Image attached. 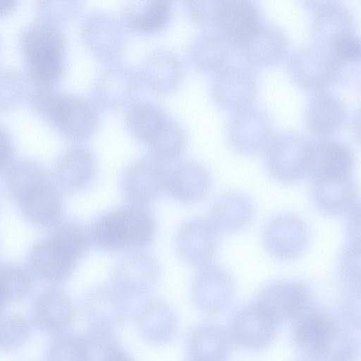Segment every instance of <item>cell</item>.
<instances>
[{
  "label": "cell",
  "mask_w": 361,
  "mask_h": 361,
  "mask_svg": "<svg viewBox=\"0 0 361 361\" xmlns=\"http://www.w3.org/2000/svg\"><path fill=\"white\" fill-rule=\"evenodd\" d=\"M351 329L312 307L294 320L291 337L295 348L312 361H355L359 347Z\"/></svg>",
  "instance_id": "cell-1"
},
{
  "label": "cell",
  "mask_w": 361,
  "mask_h": 361,
  "mask_svg": "<svg viewBox=\"0 0 361 361\" xmlns=\"http://www.w3.org/2000/svg\"><path fill=\"white\" fill-rule=\"evenodd\" d=\"M156 231L147 207L130 204L102 214L87 228L90 245L109 252L144 249L154 240Z\"/></svg>",
  "instance_id": "cell-2"
},
{
  "label": "cell",
  "mask_w": 361,
  "mask_h": 361,
  "mask_svg": "<svg viewBox=\"0 0 361 361\" xmlns=\"http://www.w3.org/2000/svg\"><path fill=\"white\" fill-rule=\"evenodd\" d=\"M30 100L34 110L69 140L87 138L98 124L97 106L83 96L40 86Z\"/></svg>",
  "instance_id": "cell-3"
},
{
  "label": "cell",
  "mask_w": 361,
  "mask_h": 361,
  "mask_svg": "<svg viewBox=\"0 0 361 361\" xmlns=\"http://www.w3.org/2000/svg\"><path fill=\"white\" fill-rule=\"evenodd\" d=\"M64 38L51 22L38 20L24 30L21 47L30 77L40 86L51 87L65 67Z\"/></svg>",
  "instance_id": "cell-4"
},
{
  "label": "cell",
  "mask_w": 361,
  "mask_h": 361,
  "mask_svg": "<svg viewBox=\"0 0 361 361\" xmlns=\"http://www.w3.org/2000/svg\"><path fill=\"white\" fill-rule=\"evenodd\" d=\"M313 140L295 131L275 134L264 152L267 173L280 183H293L310 175Z\"/></svg>",
  "instance_id": "cell-5"
},
{
  "label": "cell",
  "mask_w": 361,
  "mask_h": 361,
  "mask_svg": "<svg viewBox=\"0 0 361 361\" xmlns=\"http://www.w3.org/2000/svg\"><path fill=\"white\" fill-rule=\"evenodd\" d=\"M159 276V263L153 255L144 249L131 250L116 261L110 283L133 302L149 297Z\"/></svg>",
  "instance_id": "cell-6"
},
{
  "label": "cell",
  "mask_w": 361,
  "mask_h": 361,
  "mask_svg": "<svg viewBox=\"0 0 361 361\" xmlns=\"http://www.w3.org/2000/svg\"><path fill=\"white\" fill-rule=\"evenodd\" d=\"M229 145L243 155L264 152L275 135L274 125L268 111L251 104L233 112L226 130Z\"/></svg>",
  "instance_id": "cell-7"
},
{
  "label": "cell",
  "mask_w": 361,
  "mask_h": 361,
  "mask_svg": "<svg viewBox=\"0 0 361 361\" xmlns=\"http://www.w3.org/2000/svg\"><path fill=\"white\" fill-rule=\"evenodd\" d=\"M287 68L295 85L317 93L336 82V72L327 47L315 43L294 49L288 59Z\"/></svg>",
  "instance_id": "cell-8"
},
{
  "label": "cell",
  "mask_w": 361,
  "mask_h": 361,
  "mask_svg": "<svg viewBox=\"0 0 361 361\" xmlns=\"http://www.w3.org/2000/svg\"><path fill=\"white\" fill-rule=\"evenodd\" d=\"M191 282V298L195 306L208 314H216L233 302L235 283L232 274L213 262L198 267Z\"/></svg>",
  "instance_id": "cell-9"
},
{
  "label": "cell",
  "mask_w": 361,
  "mask_h": 361,
  "mask_svg": "<svg viewBox=\"0 0 361 361\" xmlns=\"http://www.w3.org/2000/svg\"><path fill=\"white\" fill-rule=\"evenodd\" d=\"M279 323L257 301L236 310L227 332L232 343L245 350H260L276 337Z\"/></svg>",
  "instance_id": "cell-10"
},
{
  "label": "cell",
  "mask_w": 361,
  "mask_h": 361,
  "mask_svg": "<svg viewBox=\"0 0 361 361\" xmlns=\"http://www.w3.org/2000/svg\"><path fill=\"white\" fill-rule=\"evenodd\" d=\"M168 165L153 157L140 158L123 171L121 192L130 204L147 207L164 192Z\"/></svg>",
  "instance_id": "cell-11"
},
{
  "label": "cell",
  "mask_w": 361,
  "mask_h": 361,
  "mask_svg": "<svg viewBox=\"0 0 361 361\" xmlns=\"http://www.w3.org/2000/svg\"><path fill=\"white\" fill-rule=\"evenodd\" d=\"M256 301L279 324L294 321L311 309L313 295L302 281L277 280L265 285Z\"/></svg>",
  "instance_id": "cell-12"
},
{
  "label": "cell",
  "mask_w": 361,
  "mask_h": 361,
  "mask_svg": "<svg viewBox=\"0 0 361 361\" xmlns=\"http://www.w3.org/2000/svg\"><path fill=\"white\" fill-rule=\"evenodd\" d=\"M80 310L89 327L112 331L128 318L132 301L111 283L98 285L83 294Z\"/></svg>",
  "instance_id": "cell-13"
},
{
  "label": "cell",
  "mask_w": 361,
  "mask_h": 361,
  "mask_svg": "<svg viewBox=\"0 0 361 361\" xmlns=\"http://www.w3.org/2000/svg\"><path fill=\"white\" fill-rule=\"evenodd\" d=\"M257 92V80L253 72L233 64L214 73L210 84V94L215 104L232 113L252 104Z\"/></svg>",
  "instance_id": "cell-14"
},
{
  "label": "cell",
  "mask_w": 361,
  "mask_h": 361,
  "mask_svg": "<svg viewBox=\"0 0 361 361\" xmlns=\"http://www.w3.org/2000/svg\"><path fill=\"white\" fill-rule=\"evenodd\" d=\"M262 241L272 257L283 261L293 260L305 250L309 241V231L305 222L293 214H281L271 218L265 225Z\"/></svg>",
  "instance_id": "cell-15"
},
{
  "label": "cell",
  "mask_w": 361,
  "mask_h": 361,
  "mask_svg": "<svg viewBox=\"0 0 361 361\" xmlns=\"http://www.w3.org/2000/svg\"><path fill=\"white\" fill-rule=\"evenodd\" d=\"M134 322L140 336L153 345L169 344L176 337L179 319L176 310L164 300L147 297L134 311Z\"/></svg>",
  "instance_id": "cell-16"
},
{
  "label": "cell",
  "mask_w": 361,
  "mask_h": 361,
  "mask_svg": "<svg viewBox=\"0 0 361 361\" xmlns=\"http://www.w3.org/2000/svg\"><path fill=\"white\" fill-rule=\"evenodd\" d=\"M142 85L139 73L121 64H111L98 74L92 88L97 106L116 109L130 105Z\"/></svg>",
  "instance_id": "cell-17"
},
{
  "label": "cell",
  "mask_w": 361,
  "mask_h": 361,
  "mask_svg": "<svg viewBox=\"0 0 361 361\" xmlns=\"http://www.w3.org/2000/svg\"><path fill=\"white\" fill-rule=\"evenodd\" d=\"M236 48L249 66L264 68L278 63L286 56L289 42L280 27L263 20Z\"/></svg>",
  "instance_id": "cell-18"
},
{
  "label": "cell",
  "mask_w": 361,
  "mask_h": 361,
  "mask_svg": "<svg viewBox=\"0 0 361 361\" xmlns=\"http://www.w3.org/2000/svg\"><path fill=\"white\" fill-rule=\"evenodd\" d=\"M217 233L209 220L189 219L177 231L176 250L183 260L190 265L200 267L211 263L218 248Z\"/></svg>",
  "instance_id": "cell-19"
},
{
  "label": "cell",
  "mask_w": 361,
  "mask_h": 361,
  "mask_svg": "<svg viewBox=\"0 0 361 361\" xmlns=\"http://www.w3.org/2000/svg\"><path fill=\"white\" fill-rule=\"evenodd\" d=\"M76 314V306L66 293L49 288L35 298L32 305L31 321L39 331L56 336L69 330Z\"/></svg>",
  "instance_id": "cell-20"
},
{
  "label": "cell",
  "mask_w": 361,
  "mask_h": 361,
  "mask_svg": "<svg viewBox=\"0 0 361 361\" xmlns=\"http://www.w3.org/2000/svg\"><path fill=\"white\" fill-rule=\"evenodd\" d=\"M212 185L211 173L204 165L187 161L168 167L164 192L179 203L191 204L204 199Z\"/></svg>",
  "instance_id": "cell-21"
},
{
  "label": "cell",
  "mask_w": 361,
  "mask_h": 361,
  "mask_svg": "<svg viewBox=\"0 0 361 361\" xmlns=\"http://www.w3.org/2000/svg\"><path fill=\"white\" fill-rule=\"evenodd\" d=\"M82 36L89 49L105 61L117 58L124 45L121 22L102 11L92 12L85 18L82 25Z\"/></svg>",
  "instance_id": "cell-22"
},
{
  "label": "cell",
  "mask_w": 361,
  "mask_h": 361,
  "mask_svg": "<svg viewBox=\"0 0 361 361\" xmlns=\"http://www.w3.org/2000/svg\"><path fill=\"white\" fill-rule=\"evenodd\" d=\"M307 3L313 8L310 26L313 43L328 47L341 36L355 31V17L343 4L334 1Z\"/></svg>",
  "instance_id": "cell-23"
},
{
  "label": "cell",
  "mask_w": 361,
  "mask_h": 361,
  "mask_svg": "<svg viewBox=\"0 0 361 361\" xmlns=\"http://www.w3.org/2000/svg\"><path fill=\"white\" fill-rule=\"evenodd\" d=\"M78 262L70 252L49 238L37 243L28 255L31 271L51 283L68 280Z\"/></svg>",
  "instance_id": "cell-24"
},
{
  "label": "cell",
  "mask_w": 361,
  "mask_h": 361,
  "mask_svg": "<svg viewBox=\"0 0 361 361\" xmlns=\"http://www.w3.org/2000/svg\"><path fill=\"white\" fill-rule=\"evenodd\" d=\"M97 172V163L92 151L84 146H74L58 159L53 175L57 186L74 193L87 188Z\"/></svg>",
  "instance_id": "cell-25"
},
{
  "label": "cell",
  "mask_w": 361,
  "mask_h": 361,
  "mask_svg": "<svg viewBox=\"0 0 361 361\" xmlns=\"http://www.w3.org/2000/svg\"><path fill=\"white\" fill-rule=\"evenodd\" d=\"M348 110L337 95L326 91L315 93L308 102L305 114L307 130L319 138L331 137L345 123Z\"/></svg>",
  "instance_id": "cell-26"
},
{
  "label": "cell",
  "mask_w": 361,
  "mask_h": 361,
  "mask_svg": "<svg viewBox=\"0 0 361 361\" xmlns=\"http://www.w3.org/2000/svg\"><path fill=\"white\" fill-rule=\"evenodd\" d=\"M263 20L262 13L253 1H221L215 27L236 47Z\"/></svg>",
  "instance_id": "cell-27"
},
{
  "label": "cell",
  "mask_w": 361,
  "mask_h": 361,
  "mask_svg": "<svg viewBox=\"0 0 361 361\" xmlns=\"http://www.w3.org/2000/svg\"><path fill=\"white\" fill-rule=\"evenodd\" d=\"M311 181L312 202L323 214H346L356 202L357 187L352 176L326 177Z\"/></svg>",
  "instance_id": "cell-28"
},
{
  "label": "cell",
  "mask_w": 361,
  "mask_h": 361,
  "mask_svg": "<svg viewBox=\"0 0 361 361\" xmlns=\"http://www.w3.org/2000/svg\"><path fill=\"white\" fill-rule=\"evenodd\" d=\"M355 157L350 147L331 138H319L312 142L311 180L326 177L352 176Z\"/></svg>",
  "instance_id": "cell-29"
},
{
  "label": "cell",
  "mask_w": 361,
  "mask_h": 361,
  "mask_svg": "<svg viewBox=\"0 0 361 361\" xmlns=\"http://www.w3.org/2000/svg\"><path fill=\"white\" fill-rule=\"evenodd\" d=\"M255 206L247 195L229 192L213 204L209 221L218 232L233 233L246 228L252 221Z\"/></svg>",
  "instance_id": "cell-30"
},
{
  "label": "cell",
  "mask_w": 361,
  "mask_h": 361,
  "mask_svg": "<svg viewBox=\"0 0 361 361\" xmlns=\"http://www.w3.org/2000/svg\"><path fill=\"white\" fill-rule=\"evenodd\" d=\"M138 73L142 84L156 93L166 94L174 90L180 83V61L171 51L156 49L145 59Z\"/></svg>",
  "instance_id": "cell-31"
},
{
  "label": "cell",
  "mask_w": 361,
  "mask_h": 361,
  "mask_svg": "<svg viewBox=\"0 0 361 361\" xmlns=\"http://www.w3.org/2000/svg\"><path fill=\"white\" fill-rule=\"evenodd\" d=\"M233 47L219 32H207L192 40L188 56L196 69L215 73L231 64Z\"/></svg>",
  "instance_id": "cell-32"
},
{
  "label": "cell",
  "mask_w": 361,
  "mask_h": 361,
  "mask_svg": "<svg viewBox=\"0 0 361 361\" xmlns=\"http://www.w3.org/2000/svg\"><path fill=\"white\" fill-rule=\"evenodd\" d=\"M231 344L227 330L213 323L194 327L185 343L188 357L202 361H226Z\"/></svg>",
  "instance_id": "cell-33"
},
{
  "label": "cell",
  "mask_w": 361,
  "mask_h": 361,
  "mask_svg": "<svg viewBox=\"0 0 361 361\" xmlns=\"http://www.w3.org/2000/svg\"><path fill=\"white\" fill-rule=\"evenodd\" d=\"M172 11V2L170 1H130L123 8L121 23L137 33L152 34L166 26Z\"/></svg>",
  "instance_id": "cell-34"
},
{
  "label": "cell",
  "mask_w": 361,
  "mask_h": 361,
  "mask_svg": "<svg viewBox=\"0 0 361 361\" xmlns=\"http://www.w3.org/2000/svg\"><path fill=\"white\" fill-rule=\"evenodd\" d=\"M25 218L38 226H51L59 223L62 210L59 190L49 182L19 202Z\"/></svg>",
  "instance_id": "cell-35"
},
{
  "label": "cell",
  "mask_w": 361,
  "mask_h": 361,
  "mask_svg": "<svg viewBox=\"0 0 361 361\" xmlns=\"http://www.w3.org/2000/svg\"><path fill=\"white\" fill-rule=\"evenodd\" d=\"M5 179L8 192L18 202L49 183L43 168L28 159H19L11 164Z\"/></svg>",
  "instance_id": "cell-36"
},
{
  "label": "cell",
  "mask_w": 361,
  "mask_h": 361,
  "mask_svg": "<svg viewBox=\"0 0 361 361\" xmlns=\"http://www.w3.org/2000/svg\"><path fill=\"white\" fill-rule=\"evenodd\" d=\"M169 117L164 109L156 104L137 102L129 105L125 120L131 135L147 144Z\"/></svg>",
  "instance_id": "cell-37"
},
{
  "label": "cell",
  "mask_w": 361,
  "mask_h": 361,
  "mask_svg": "<svg viewBox=\"0 0 361 361\" xmlns=\"http://www.w3.org/2000/svg\"><path fill=\"white\" fill-rule=\"evenodd\" d=\"M186 141L183 128L169 117L147 145L152 154V157L168 164L175 161L183 154Z\"/></svg>",
  "instance_id": "cell-38"
},
{
  "label": "cell",
  "mask_w": 361,
  "mask_h": 361,
  "mask_svg": "<svg viewBox=\"0 0 361 361\" xmlns=\"http://www.w3.org/2000/svg\"><path fill=\"white\" fill-rule=\"evenodd\" d=\"M44 361H86L82 334L68 330L54 336L47 347Z\"/></svg>",
  "instance_id": "cell-39"
},
{
  "label": "cell",
  "mask_w": 361,
  "mask_h": 361,
  "mask_svg": "<svg viewBox=\"0 0 361 361\" xmlns=\"http://www.w3.org/2000/svg\"><path fill=\"white\" fill-rule=\"evenodd\" d=\"M31 334V323L23 315H0V351L8 352L20 348L28 341Z\"/></svg>",
  "instance_id": "cell-40"
},
{
  "label": "cell",
  "mask_w": 361,
  "mask_h": 361,
  "mask_svg": "<svg viewBox=\"0 0 361 361\" xmlns=\"http://www.w3.org/2000/svg\"><path fill=\"white\" fill-rule=\"evenodd\" d=\"M0 288L8 302L22 300L30 293L32 281L24 268L15 264L0 265Z\"/></svg>",
  "instance_id": "cell-41"
},
{
  "label": "cell",
  "mask_w": 361,
  "mask_h": 361,
  "mask_svg": "<svg viewBox=\"0 0 361 361\" xmlns=\"http://www.w3.org/2000/svg\"><path fill=\"white\" fill-rule=\"evenodd\" d=\"M339 271L346 292H360V242H348L338 259Z\"/></svg>",
  "instance_id": "cell-42"
},
{
  "label": "cell",
  "mask_w": 361,
  "mask_h": 361,
  "mask_svg": "<svg viewBox=\"0 0 361 361\" xmlns=\"http://www.w3.org/2000/svg\"><path fill=\"white\" fill-rule=\"evenodd\" d=\"M25 91V78L12 68L0 69V110H6L18 105Z\"/></svg>",
  "instance_id": "cell-43"
},
{
  "label": "cell",
  "mask_w": 361,
  "mask_h": 361,
  "mask_svg": "<svg viewBox=\"0 0 361 361\" xmlns=\"http://www.w3.org/2000/svg\"><path fill=\"white\" fill-rule=\"evenodd\" d=\"M90 361H135L114 336L97 341L90 354Z\"/></svg>",
  "instance_id": "cell-44"
},
{
  "label": "cell",
  "mask_w": 361,
  "mask_h": 361,
  "mask_svg": "<svg viewBox=\"0 0 361 361\" xmlns=\"http://www.w3.org/2000/svg\"><path fill=\"white\" fill-rule=\"evenodd\" d=\"M221 1H186V8L190 18L196 23L215 26Z\"/></svg>",
  "instance_id": "cell-45"
},
{
  "label": "cell",
  "mask_w": 361,
  "mask_h": 361,
  "mask_svg": "<svg viewBox=\"0 0 361 361\" xmlns=\"http://www.w3.org/2000/svg\"><path fill=\"white\" fill-rule=\"evenodd\" d=\"M38 8L49 20H66L75 15L79 3L73 1H42Z\"/></svg>",
  "instance_id": "cell-46"
},
{
  "label": "cell",
  "mask_w": 361,
  "mask_h": 361,
  "mask_svg": "<svg viewBox=\"0 0 361 361\" xmlns=\"http://www.w3.org/2000/svg\"><path fill=\"white\" fill-rule=\"evenodd\" d=\"M346 233L348 242H360V204H355L346 213Z\"/></svg>",
  "instance_id": "cell-47"
},
{
  "label": "cell",
  "mask_w": 361,
  "mask_h": 361,
  "mask_svg": "<svg viewBox=\"0 0 361 361\" xmlns=\"http://www.w3.org/2000/svg\"><path fill=\"white\" fill-rule=\"evenodd\" d=\"M13 147L8 131L0 125V171L9 162Z\"/></svg>",
  "instance_id": "cell-48"
},
{
  "label": "cell",
  "mask_w": 361,
  "mask_h": 361,
  "mask_svg": "<svg viewBox=\"0 0 361 361\" xmlns=\"http://www.w3.org/2000/svg\"><path fill=\"white\" fill-rule=\"evenodd\" d=\"M16 4V0H0V16L12 9Z\"/></svg>",
  "instance_id": "cell-49"
},
{
  "label": "cell",
  "mask_w": 361,
  "mask_h": 361,
  "mask_svg": "<svg viewBox=\"0 0 361 361\" xmlns=\"http://www.w3.org/2000/svg\"><path fill=\"white\" fill-rule=\"evenodd\" d=\"M9 302L4 295V292L0 288V315L1 314L2 312L5 309L6 305H8Z\"/></svg>",
  "instance_id": "cell-50"
},
{
  "label": "cell",
  "mask_w": 361,
  "mask_h": 361,
  "mask_svg": "<svg viewBox=\"0 0 361 361\" xmlns=\"http://www.w3.org/2000/svg\"><path fill=\"white\" fill-rule=\"evenodd\" d=\"M185 361H202L197 359H194L190 357H187V358L185 360Z\"/></svg>",
  "instance_id": "cell-51"
},
{
  "label": "cell",
  "mask_w": 361,
  "mask_h": 361,
  "mask_svg": "<svg viewBox=\"0 0 361 361\" xmlns=\"http://www.w3.org/2000/svg\"><path fill=\"white\" fill-rule=\"evenodd\" d=\"M302 361H312V360H302Z\"/></svg>",
  "instance_id": "cell-52"
}]
</instances>
